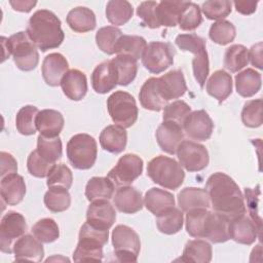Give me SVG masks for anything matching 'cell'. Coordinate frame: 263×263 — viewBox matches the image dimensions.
Instances as JSON below:
<instances>
[{"label": "cell", "mask_w": 263, "mask_h": 263, "mask_svg": "<svg viewBox=\"0 0 263 263\" xmlns=\"http://www.w3.org/2000/svg\"><path fill=\"white\" fill-rule=\"evenodd\" d=\"M205 190L214 212L226 216L229 220L246 214L243 195L238 185L228 175L221 172L211 175L206 180Z\"/></svg>", "instance_id": "cell-1"}, {"label": "cell", "mask_w": 263, "mask_h": 263, "mask_svg": "<svg viewBox=\"0 0 263 263\" xmlns=\"http://www.w3.org/2000/svg\"><path fill=\"white\" fill-rule=\"evenodd\" d=\"M27 34L41 51L59 47L65 38L60 18L50 10L39 9L30 17Z\"/></svg>", "instance_id": "cell-2"}, {"label": "cell", "mask_w": 263, "mask_h": 263, "mask_svg": "<svg viewBox=\"0 0 263 263\" xmlns=\"http://www.w3.org/2000/svg\"><path fill=\"white\" fill-rule=\"evenodd\" d=\"M1 43L4 51L2 62L9 58V55H12L14 64L22 71H32L37 67L39 53L27 32H17L9 38L2 36Z\"/></svg>", "instance_id": "cell-3"}, {"label": "cell", "mask_w": 263, "mask_h": 263, "mask_svg": "<svg viewBox=\"0 0 263 263\" xmlns=\"http://www.w3.org/2000/svg\"><path fill=\"white\" fill-rule=\"evenodd\" d=\"M147 176L161 187L176 190L183 184L185 173L174 158L158 155L148 162Z\"/></svg>", "instance_id": "cell-4"}, {"label": "cell", "mask_w": 263, "mask_h": 263, "mask_svg": "<svg viewBox=\"0 0 263 263\" xmlns=\"http://www.w3.org/2000/svg\"><path fill=\"white\" fill-rule=\"evenodd\" d=\"M175 42L181 50L189 51L194 54V58L192 59L193 75L199 86L202 88L210 72L205 40L196 34H180L176 37Z\"/></svg>", "instance_id": "cell-5"}, {"label": "cell", "mask_w": 263, "mask_h": 263, "mask_svg": "<svg viewBox=\"0 0 263 263\" xmlns=\"http://www.w3.org/2000/svg\"><path fill=\"white\" fill-rule=\"evenodd\" d=\"M98 156L96 140L87 134H77L67 143V157L74 168L89 170Z\"/></svg>", "instance_id": "cell-6"}, {"label": "cell", "mask_w": 263, "mask_h": 263, "mask_svg": "<svg viewBox=\"0 0 263 263\" xmlns=\"http://www.w3.org/2000/svg\"><path fill=\"white\" fill-rule=\"evenodd\" d=\"M107 109L112 121L123 127L133 126L138 119V107L135 98L123 90L113 92L107 99Z\"/></svg>", "instance_id": "cell-7"}, {"label": "cell", "mask_w": 263, "mask_h": 263, "mask_svg": "<svg viewBox=\"0 0 263 263\" xmlns=\"http://www.w3.org/2000/svg\"><path fill=\"white\" fill-rule=\"evenodd\" d=\"M114 256L119 262H137L141 250L138 233L127 225H117L112 231Z\"/></svg>", "instance_id": "cell-8"}, {"label": "cell", "mask_w": 263, "mask_h": 263, "mask_svg": "<svg viewBox=\"0 0 263 263\" xmlns=\"http://www.w3.org/2000/svg\"><path fill=\"white\" fill-rule=\"evenodd\" d=\"M175 49L167 42L153 41L147 44L143 55V66L152 74H159L174 64Z\"/></svg>", "instance_id": "cell-9"}, {"label": "cell", "mask_w": 263, "mask_h": 263, "mask_svg": "<svg viewBox=\"0 0 263 263\" xmlns=\"http://www.w3.org/2000/svg\"><path fill=\"white\" fill-rule=\"evenodd\" d=\"M28 229L25 217L14 211L7 212L0 223V249L6 254L13 253L15 241L22 237Z\"/></svg>", "instance_id": "cell-10"}, {"label": "cell", "mask_w": 263, "mask_h": 263, "mask_svg": "<svg viewBox=\"0 0 263 263\" xmlns=\"http://www.w3.org/2000/svg\"><path fill=\"white\" fill-rule=\"evenodd\" d=\"M143 164L142 158L137 154H124L118 159L116 165L108 173L107 177L115 186H129L141 176L143 172Z\"/></svg>", "instance_id": "cell-11"}, {"label": "cell", "mask_w": 263, "mask_h": 263, "mask_svg": "<svg viewBox=\"0 0 263 263\" xmlns=\"http://www.w3.org/2000/svg\"><path fill=\"white\" fill-rule=\"evenodd\" d=\"M176 153L180 164L188 172L202 171L210 161L206 148L193 141L183 140L178 146Z\"/></svg>", "instance_id": "cell-12"}, {"label": "cell", "mask_w": 263, "mask_h": 263, "mask_svg": "<svg viewBox=\"0 0 263 263\" xmlns=\"http://www.w3.org/2000/svg\"><path fill=\"white\" fill-rule=\"evenodd\" d=\"M183 129L191 140L206 141L212 136L214 123L204 110H196L187 116L183 123Z\"/></svg>", "instance_id": "cell-13"}, {"label": "cell", "mask_w": 263, "mask_h": 263, "mask_svg": "<svg viewBox=\"0 0 263 263\" xmlns=\"http://www.w3.org/2000/svg\"><path fill=\"white\" fill-rule=\"evenodd\" d=\"M228 232L232 240L247 246L255 242L258 236L259 238L261 237L255 222L250 217H247L246 214L229 220Z\"/></svg>", "instance_id": "cell-14"}, {"label": "cell", "mask_w": 263, "mask_h": 263, "mask_svg": "<svg viewBox=\"0 0 263 263\" xmlns=\"http://www.w3.org/2000/svg\"><path fill=\"white\" fill-rule=\"evenodd\" d=\"M229 219L217 212L209 211L202 227V238H208L211 242H225L229 237L228 232Z\"/></svg>", "instance_id": "cell-15"}, {"label": "cell", "mask_w": 263, "mask_h": 263, "mask_svg": "<svg viewBox=\"0 0 263 263\" xmlns=\"http://www.w3.org/2000/svg\"><path fill=\"white\" fill-rule=\"evenodd\" d=\"M41 71L42 77L47 85L59 86L63 77L69 71V64L62 53L52 52L44 58Z\"/></svg>", "instance_id": "cell-16"}, {"label": "cell", "mask_w": 263, "mask_h": 263, "mask_svg": "<svg viewBox=\"0 0 263 263\" xmlns=\"http://www.w3.org/2000/svg\"><path fill=\"white\" fill-rule=\"evenodd\" d=\"M156 141L160 149L168 154H175L183 141V126L174 121H163L156 129Z\"/></svg>", "instance_id": "cell-17"}, {"label": "cell", "mask_w": 263, "mask_h": 263, "mask_svg": "<svg viewBox=\"0 0 263 263\" xmlns=\"http://www.w3.org/2000/svg\"><path fill=\"white\" fill-rule=\"evenodd\" d=\"M115 220V209L107 199L91 201L86 211V221L103 229H110Z\"/></svg>", "instance_id": "cell-18"}, {"label": "cell", "mask_w": 263, "mask_h": 263, "mask_svg": "<svg viewBox=\"0 0 263 263\" xmlns=\"http://www.w3.org/2000/svg\"><path fill=\"white\" fill-rule=\"evenodd\" d=\"M13 254L15 261L40 262L44 257V249L34 235L24 234L15 241Z\"/></svg>", "instance_id": "cell-19"}, {"label": "cell", "mask_w": 263, "mask_h": 263, "mask_svg": "<svg viewBox=\"0 0 263 263\" xmlns=\"http://www.w3.org/2000/svg\"><path fill=\"white\" fill-rule=\"evenodd\" d=\"M90 81L93 90L98 93H107L115 88L117 76L111 60L99 64L93 69Z\"/></svg>", "instance_id": "cell-20"}, {"label": "cell", "mask_w": 263, "mask_h": 263, "mask_svg": "<svg viewBox=\"0 0 263 263\" xmlns=\"http://www.w3.org/2000/svg\"><path fill=\"white\" fill-rule=\"evenodd\" d=\"M159 88L163 99L168 102L181 98L187 91L186 81L181 70H172L158 77Z\"/></svg>", "instance_id": "cell-21"}, {"label": "cell", "mask_w": 263, "mask_h": 263, "mask_svg": "<svg viewBox=\"0 0 263 263\" xmlns=\"http://www.w3.org/2000/svg\"><path fill=\"white\" fill-rule=\"evenodd\" d=\"M115 208L123 214H135L143 209L144 199L142 193L132 186H122L113 196Z\"/></svg>", "instance_id": "cell-22"}, {"label": "cell", "mask_w": 263, "mask_h": 263, "mask_svg": "<svg viewBox=\"0 0 263 263\" xmlns=\"http://www.w3.org/2000/svg\"><path fill=\"white\" fill-rule=\"evenodd\" d=\"M0 193L2 200L6 204H18L24 199L26 194V184L24 178L16 173L1 178Z\"/></svg>", "instance_id": "cell-23"}, {"label": "cell", "mask_w": 263, "mask_h": 263, "mask_svg": "<svg viewBox=\"0 0 263 263\" xmlns=\"http://www.w3.org/2000/svg\"><path fill=\"white\" fill-rule=\"evenodd\" d=\"M61 87L68 99L72 101H80L87 92L86 76L78 69H71L63 77Z\"/></svg>", "instance_id": "cell-24"}, {"label": "cell", "mask_w": 263, "mask_h": 263, "mask_svg": "<svg viewBox=\"0 0 263 263\" xmlns=\"http://www.w3.org/2000/svg\"><path fill=\"white\" fill-rule=\"evenodd\" d=\"M105 245L98 238L88 235H78V243L73 253L75 262H88L103 260V247Z\"/></svg>", "instance_id": "cell-25"}, {"label": "cell", "mask_w": 263, "mask_h": 263, "mask_svg": "<svg viewBox=\"0 0 263 263\" xmlns=\"http://www.w3.org/2000/svg\"><path fill=\"white\" fill-rule=\"evenodd\" d=\"M139 99L141 106L146 110L160 111L167 105L161 95L157 77L148 78L144 82L139 92Z\"/></svg>", "instance_id": "cell-26"}, {"label": "cell", "mask_w": 263, "mask_h": 263, "mask_svg": "<svg viewBox=\"0 0 263 263\" xmlns=\"http://www.w3.org/2000/svg\"><path fill=\"white\" fill-rule=\"evenodd\" d=\"M35 123L40 135L55 138L61 134L65 121L61 112L53 109H44L37 114Z\"/></svg>", "instance_id": "cell-27"}, {"label": "cell", "mask_w": 263, "mask_h": 263, "mask_svg": "<svg viewBox=\"0 0 263 263\" xmlns=\"http://www.w3.org/2000/svg\"><path fill=\"white\" fill-rule=\"evenodd\" d=\"M101 147L110 153L118 154L122 152L127 143V133L125 128L117 125L111 124L106 126L100 135Z\"/></svg>", "instance_id": "cell-28"}, {"label": "cell", "mask_w": 263, "mask_h": 263, "mask_svg": "<svg viewBox=\"0 0 263 263\" xmlns=\"http://www.w3.org/2000/svg\"><path fill=\"white\" fill-rule=\"evenodd\" d=\"M178 204L182 212H189L194 209H209L211 201L205 189L186 187L178 194Z\"/></svg>", "instance_id": "cell-29"}, {"label": "cell", "mask_w": 263, "mask_h": 263, "mask_svg": "<svg viewBox=\"0 0 263 263\" xmlns=\"http://www.w3.org/2000/svg\"><path fill=\"white\" fill-rule=\"evenodd\" d=\"M205 88L208 93L221 104L232 92L231 75L224 70L215 71L208 79Z\"/></svg>", "instance_id": "cell-30"}, {"label": "cell", "mask_w": 263, "mask_h": 263, "mask_svg": "<svg viewBox=\"0 0 263 263\" xmlns=\"http://www.w3.org/2000/svg\"><path fill=\"white\" fill-rule=\"evenodd\" d=\"M70 29L77 33H85L96 28L97 20L93 11L84 6L71 9L66 17Z\"/></svg>", "instance_id": "cell-31"}, {"label": "cell", "mask_w": 263, "mask_h": 263, "mask_svg": "<svg viewBox=\"0 0 263 263\" xmlns=\"http://www.w3.org/2000/svg\"><path fill=\"white\" fill-rule=\"evenodd\" d=\"M144 205L154 216H158L167 209L175 206V197L166 190L153 187L146 192Z\"/></svg>", "instance_id": "cell-32"}, {"label": "cell", "mask_w": 263, "mask_h": 263, "mask_svg": "<svg viewBox=\"0 0 263 263\" xmlns=\"http://www.w3.org/2000/svg\"><path fill=\"white\" fill-rule=\"evenodd\" d=\"M212 246L203 239L188 240L182 253L180 260L182 262L209 263L212 260Z\"/></svg>", "instance_id": "cell-33"}, {"label": "cell", "mask_w": 263, "mask_h": 263, "mask_svg": "<svg viewBox=\"0 0 263 263\" xmlns=\"http://www.w3.org/2000/svg\"><path fill=\"white\" fill-rule=\"evenodd\" d=\"M261 84V74L252 68H247L235 76L236 91L243 98L255 96L260 90Z\"/></svg>", "instance_id": "cell-34"}, {"label": "cell", "mask_w": 263, "mask_h": 263, "mask_svg": "<svg viewBox=\"0 0 263 263\" xmlns=\"http://www.w3.org/2000/svg\"><path fill=\"white\" fill-rule=\"evenodd\" d=\"M114 183L108 177H92L85 186V196L88 201L107 199L113 197Z\"/></svg>", "instance_id": "cell-35"}, {"label": "cell", "mask_w": 263, "mask_h": 263, "mask_svg": "<svg viewBox=\"0 0 263 263\" xmlns=\"http://www.w3.org/2000/svg\"><path fill=\"white\" fill-rule=\"evenodd\" d=\"M111 62L116 72L117 84L126 86L135 80L138 72L137 60L125 54H117Z\"/></svg>", "instance_id": "cell-36"}, {"label": "cell", "mask_w": 263, "mask_h": 263, "mask_svg": "<svg viewBox=\"0 0 263 263\" xmlns=\"http://www.w3.org/2000/svg\"><path fill=\"white\" fill-rule=\"evenodd\" d=\"M183 212L176 206H172L156 216L157 229L164 234L171 235L179 232L183 227Z\"/></svg>", "instance_id": "cell-37"}, {"label": "cell", "mask_w": 263, "mask_h": 263, "mask_svg": "<svg viewBox=\"0 0 263 263\" xmlns=\"http://www.w3.org/2000/svg\"><path fill=\"white\" fill-rule=\"evenodd\" d=\"M187 2L161 1L157 5V17L160 27H175L178 25L182 11Z\"/></svg>", "instance_id": "cell-38"}, {"label": "cell", "mask_w": 263, "mask_h": 263, "mask_svg": "<svg viewBox=\"0 0 263 263\" xmlns=\"http://www.w3.org/2000/svg\"><path fill=\"white\" fill-rule=\"evenodd\" d=\"M133 14L134 8L126 0H111L106 5V17L114 27L126 24Z\"/></svg>", "instance_id": "cell-39"}, {"label": "cell", "mask_w": 263, "mask_h": 263, "mask_svg": "<svg viewBox=\"0 0 263 263\" xmlns=\"http://www.w3.org/2000/svg\"><path fill=\"white\" fill-rule=\"evenodd\" d=\"M45 206L52 213H61L69 209L71 204V195L68 189L61 186H52L44 194Z\"/></svg>", "instance_id": "cell-40"}, {"label": "cell", "mask_w": 263, "mask_h": 263, "mask_svg": "<svg viewBox=\"0 0 263 263\" xmlns=\"http://www.w3.org/2000/svg\"><path fill=\"white\" fill-rule=\"evenodd\" d=\"M146 46L147 42L141 36L122 35L116 44L115 53L125 54L138 61L140 58H142Z\"/></svg>", "instance_id": "cell-41"}, {"label": "cell", "mask_w": 263, "mask_h": 263, "mask_svg": "<svg viewBox=\"0 0 263 263\" xmlns=\"http://www.w3.org/2000/svg\"><path fill=\"white\" fill-rule=\"evenodd\" d=\"M36 151L42 158H44L50 163L55 164V162L62 157V141L59 137L49 138L39 135L37 138Z\"/></svg>", "instance_id": "cell-42"}, {"label": "cell", "mask_w": 263, "mask_h": 263, "mask_svg": "<svg viewBox=\"0 0 263 263\" xmlns=\"http://www.w3.org/2000/svg\"><path fill=\"white\" fill-rule=\"evenodd\" d=\"M249 63V50L241 44L229 46L224 53V67L228 71L235 73L245 68Z\"/></svg>", "instance_id": "cell-43"}, {"label": "cell", "mask_w": 263, "mask_h": 263, "mask_svg": "<svg viewBox=\"0 0 263 263\" xmlns=\"http://www.w3.org/2000/svg\"><path fill=\"white\" fill-rule=\"evenodd\" d=\"M119 28L114 26L102 27L96 33V43L103 52L107 54H114L118 40L122 36Z\"/></svg>", "instance_id": "cell-44"}, {"label": "cell", "mask_w": 263, "mask_h": 263, "mask_svg": "<svg viewBox=\"0 0 263 263\" xmlns=\"http://www.w3.org/2000/svg\"><path fill=\"white\" fill-rule=\"evenodd\" d=\"M38 113V108L32 105H26L18 110L15 117V126L21 135L32 136L36 133L35 121Z\"/></svg>", "instance_id": "cell-45"}, {"label": "cell", "mask_w": 263, "mask_h": 263, "mask_svg": "<svg viewBox=\"0 0 263 263\" xmlns=\"http://www.w3.org/2000/svg\"><path fill=\"white\" fill-rule=\"evenodd\" d=\"M32 234L42 243L55 241L60 236V229L57 222L51 218H43L32 226Z\"/></svg>", "instance_id": "cell-46"}, {"label": "cell", "mask_w": 263, "mask_h": 263, "mask_svg": "<svg viewBox=\"0 0 263 263\" xmlns=\"http://www.w3.org/2000/svg\"><path fill=\"white\" fill-rule=\"evenodd\" d=\"M236 36V29L234 25L226 20L215 22L209 31L210 39L220 45L229 44Z\"/></svg>", "instance_id": "cell-47"}, {"label": "cell", "mask_w": 263, "mask_h": 263, "mask_svg": "<svg viewBox=\"0 0 263 263\" xmlns=\"http://www.w3.org/2000/svg\"><path fill=\"white\" fill-rule=\"evenodd\" d=\"M242 123L251 128L259 127L262 124V99L248 101L241 111Z\"/></svg>", "instance_id": "cell-48"}, {"label": "cell", "mask_w": 263, "mask_h": 263, "mask_svg": "<svg viewBox=\"0 0 263 263\" xmlns=\"http://www.w3.org/2000/svg\"><path fill=\"white\" fill-rule=\"evenodd\" d=\"M202 23L201 10L199 6L193 2H187L181 13L178 25L184 31H193Z\"/></svg>", "instance_id": "cell-49"}, {"label": "cell", "mask_w": 263, "mask_h": 263, "mask_svg": "<svg viewBox=\"0 0 263 263\" xmlns=\"http://www.w3.org/2000/svg\"><path fill=\"white\" fill-rule=\"evenodd\" d=\"M190 112L191 108L186 102L177 100L164 107L162 119L163 121H174L183 126V123Z\"/></svg>", "instance_id": "cell-50"}, {"label": "cell", "mask_w": 263, "mask_h": 263, "mask_svg": "<svg viewBox=\"0 0 263 263\" xmlns=\"http://www.w3.org/2000/svg\"><path fill=\"white\" fill-rule=\"evenodd\" d=\"M73 175L71 170L64 163L54 164L47 176L46 185L48 187L61 186L69 189L72 186Z\"/></svg>", "instance_id": "cell-51"}, {"label": "cell", "mask_w": 263, "mask_h": 263, "mask_svg": "<svg viewBox=\"0 0 263 263\" xmlns=\"http://www.w3.org/2000/svg\"><path fill=\"white\" fill-rule=\"evenodd\" d=\"M232 2L228 0L205 1L201 5V11L209 20H223L231 12Z\"/></svg>", "instance_id": "cell-52"}, {"label": "cell", "mask_w": 263, "mask_h": 263, "mask_svg": "<svg viewBox=\"0 0 263 263\" xmlns=\"http://www.w3.org/2000/svg\"><path fill=\"white\" fill-rule=\"evenodd\" d=\"M208 209H194L186 214V231L195 238H202V227Z\"/></svg>", "instance_id": "cell-53"}, {"label": "cell", "mask_w": 263, "mask_h": 263, "mask_svg": "<svg viewBox=\"0 0 263 263\" xmlns=\"http://www.w3.org/2000/svg\"><path fill=\"white\" fill-rule=\"evenodd\" d=\"M53 163L42 158L36 150L32 151L27 159V167L29 173L36 178H45L53 167Z\"/></svg>", "instance_id": "cell-54"}, {"label": "cell", "mask_w": 263, "mask_h": 263, "mask_svg": "<svg viewBox=\"0 0 263 263\" xmlns=\"http://www.w3.org/2000/svg\"><path fill=\"white\" fill-rule=\"evenodd\" d=\"M157 5L158 2L155 1H144L137 8L138 16L147 27L151 29L160 27L157 17Z\"/></svg>", "instance_id": "cell-55"}, {"label": "cell", "mask_w": 263, "mask_h": 263, "mask_svg": "<svg viewBox=\"0 0 263 263\" xmlns=\"http://www.w3.org/2000/svg\"><path fill=\"white\" fill-rule=\"evenodd\" d=\"M245 194H246V199H247V206L249 209V213L251 216L250 218L255 222L259 232L261 233L262 220H261V217L258 212V202H259V195H260L259 185L257 186L256 189L246 188Z\"/></svg>", "instance_id": "cell-56"}, {"label": "cell", "mask_w": 263, "mask_h": 263, "mask_svg": "<svg viewBox=\"0 0 263 263\" xmlns=\"http://www.w3.org/2000/svg\"><path fill=\"white\" fill-rule=\"evenodd\" d=\"M0 160H1V171H0L1 178L10 174H15L17 172V162L10 153L1 151Z\"/></svg>", "instance_id": "cell-57"}, {"label": "cell", "mask_w": 263, "mask_h": 263, "mask_svg": "<svg viewBox=\"0 0 263 263\" xmlns=\"http://www.w3.org/2000/svg\"><path fill=\"white\" fill-rule=\"evenodd\" d=\"M262 49H263V44L262 42H258L257 44L253 45L249 51V60L251 64L258 68L262 69Z\"/></svg>", "instance_id": "cell-58"}, {"label": "cell", "mask_w": 263, "mask_h": 263, "mask_svg": "<svg viewBox=\"0 0 263 263\" xmlns=\"http://www.w3.org/2000/svg\"><path fill=\"white\" fill-rule=\"evenodd\" d=\"M233 4L237 12L243 15H250L256 11L258 1H234Z\"/></svg>", "instance_id": "cell-59"}, {"label": "cell", "mask_w": 263, "mask_h": 263, "mask_svg": "<svg viewBox=\"0 0 263 263\" xmlns=\"http://www.w3.org/2000/svg\"><path fill=\"white\" fill-rule=\"evenodd\" d=\"M9 4L16 11L29 12L37 4V2L36 1H29V0H15V1H9Z\"/></svg>", "instance_id": "cell-60"}]
</instances>
